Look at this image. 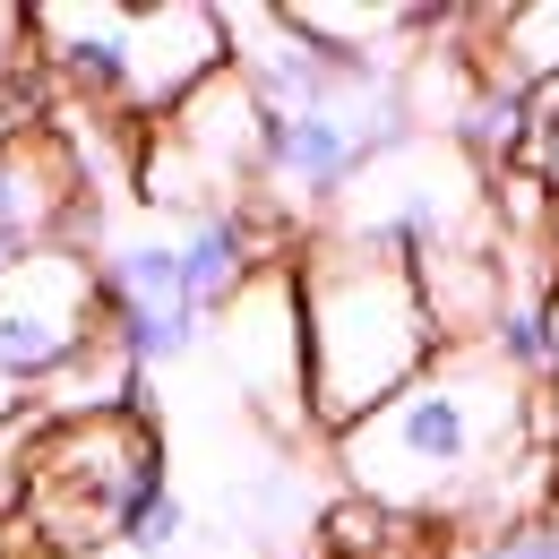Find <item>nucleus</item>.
I'll return each instance as SVG.
<instances>
[{
  "label": "nucleus",
  "instance_id": "f257e3e1",
  "mask_svg": "<svg viewBox=\"0 0 559 559\" xmlns=\"http://www.w3.org/2000/svg\"><path fill=\"white\" fill-rule=\"evenodd\" d=\"M525 430H534V388L490 345H448L405 396L336 430V456L379 516H465L508 490Z\"/></svg>",
  "mask_w": 559,
  "mask_h": 559
},
{
  "label": "nucleus",
  "instance_id": "f03ea898",
  "mask_svg": "<svg viewBox=\"0 0 559 559\" xmlns=\"http://www.w3.org/2000/svg\"><path fill=\"white\" fill-rule=\"evenodd\" d=\"M293 310H301V405L328 430H353L361 414H379L448 353L414 259H388L345 233L301 250Z\"/></svg>",
  "mask_w": 559,
  "mask_h": 559
},
{
  "label": "nucleus",
  "instance_id": "7ed1b4c3",
  "mask_svg": "<svg viewBox=\"0 0 559 559\" xmlns=\"http://www.w3.org/2000/svg\"><path fill=\"white\" fill-rule=\"evenodd\" d=\"M26 35L78 104L164 121L224 70V17L215 9H26Z\"/></svg>",
  "mask_w": 559,
  "mask_h": 559
},
{
  "label": "nucleus",
  "instance_id": "20e7f679",
  "mask_svg": "<svg viewBox=\"0 0 559 559\" xmlns=\"http://www.w3.org/2000/svg\"><path fill=\"white\" fill-rule=\"evenodd\" d=\"M155 483H164V456L139 414L26 421L9 525H26L35 551H95V543H121V516Z\"/></svg>",
  "mask_w": 559,
  "mask_h": 559
},
{
  "label": "nucleus",
  "instance_id": "39448f33",
  "mask_svg": "<svg viewBox=\"0 0 559 559\" xmlns=\"http://www.w3.org/2000/svg\"><path fill=\"white\" fill-rule=\"evenodd\" d=\"M267 190V104L233 70H215L190 104H173L146 139V199L190 215H250Z\"/></svg>",
  "mask_w": 559,
  "mask_h": 559
},
{
  "label": "nucleus",
  "instance_id": "423d86ee",
  "mask_svg": "<svg viewBox=\"0 0 559 559\" xmlns=\"http://www.w3.org/2000/svg\"><path fill=\"white\" fill-rule=\"evenodd\" d=\"M104 345V293H95V250H35L26 267L0 276V430L26 421V396L70 379Z\"/></svg>",
  "mask_w": 559,
  "mask_h": 559
},
{
  "label": "nucleus",
  "instance_id": "0eeeda50",
  "mask_svg": "<svg viewBox=\"0 0 559 559\" xmlns=\"http://www.w3.org/2000/svg\"><path fill=\"white\" fill-rule=\"evenodd\" d=\"M78 207V146L52 121H0V276L26 267L35 250H61L70 241Z\"/></svg>",
  "mask_w": 559,
  "mask_h": 559
},
{
  "label": "nucleus",
  "instance_id": "6e6552de",
  "mask_svg": "<svg viewBox=\"0 0 559 559\" xmlns=\"http://www.w3.org/2000/svg\"><path fill=\"white\" fill-rule=\"evenodd\" d=\"M499 78L516 86H559V0L551 9H508L499 17Z\"/></svg>",
  "mask_w": 559,
  "mask_h": 559
},
{
  "label": "nucleus",
  "instance_id": "1a4fd4ad",
  "mask_svg": "<svg viewBox=\"0 0 559 559\" xmlns=\"http://www.w3.org/2000/svg\"><path fill=\"white\" fill-rule=\"evenodd\" d=\"M181 534H190V508H181V490L173 483H155L121 516V551H139V559H164V551H181Z\"/></svg>",
  "mask_w": 559,
  "mask_h": 559
},
{
  "label": "nucleus",
  "instance_id": "9d476101",
  "mask_svg": "<svg viewBox=\"0 0 559 559\" xmlns=\"http://www.w3.org/2000/svg\"><path fill=\"white\" fill-rule=\"evenodd\" d=\"M465 559H559V516H525V525H499L483 534Z\"/></svg>",
  "mask_w": 559,
  "mask_h": 559
},
{
  "label": "nucleus",
  "instance_id": "9b49d317",
  "mask_svg": "<svg viewBox=\"0 0 559 559\" xmlns=\"http://www.w3.org/2000/svg\"><path fill=\"white\" fill-rule=\"evenodd\" d=\"M26 52H35L26 9H0V121H17V78H26Z\"/></svg>",
  "mask_w": 559,
  "mask_h": 559
},
{
  "label": "nucleus",
  "instance_id": "f8f14e48",
  "mask_svg": "<svg viewBox=\"0 0 559 559\" xmlns=\"http://www.w3.org/2000/svg\"><path fill=\"white\" fill-rule=\"evenodd\" d=\"M534 121H543V146H534V173L559 190V86H534Z\"/></svg>",
  "mask_w": 559,
  "mask_h": 559
}]
</instances>
